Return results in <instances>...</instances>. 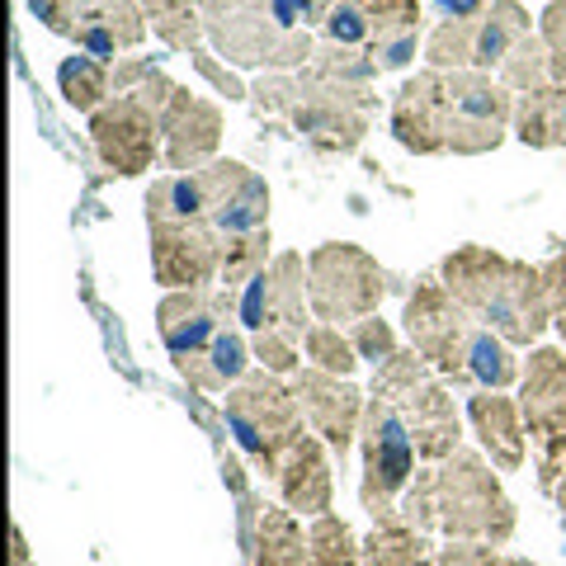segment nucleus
I'll use <instances>...</instances> for the list:
<instances>
[{
	"label": "nucleus",
	"instance_id": "1",
	"mask_svg": "<svg viewBox=\"0 0 566 566\" xmlns=\"http://www.w3.org/2000/svg\"><path fill=\"white\" fill-rule=\"evenodd\" d=\"M401 520L420 534H444L449 543H495L515 538V501L505 495L501 476L476 449H453L444 463L416 472L401 495Z\"/></svg>",
	"mask_w": 566,
	"mask_h": 566
},
{
	"label": "nucleus",
	"instance_id": "2",
	"mask_svg": "<svg viewBox=\"0 0 566 566\" xmlns=\"http://www.w3.org/2000/svg\"><path fill=\"white\" fill-rule=\"evenodd\" d=\"M401 322H406V335H411V349L444 382L505 392V387H515L520 374H524L515 345L501 340L491 326L476 322V316L444 289L439 274L420 279L411 289Z\"/></svg>",
	"mask_w": 566,
	"mask_h": 566
},
{
	"label": "nucleus",
	"instance_id": "3",
	"mask_svg": "<svg viewBox=\"0 0 566 566\" xmlns=\"http://www.w3.org/2000/svg\"><path fill=\"white\" fill-rule=\"evenodd\" d=\"M444 289L463 303L476 322L491 326L515 349H534L543 331L553 326V303H547L543 264L501 255L491 245H458L439 264Z\"/></svg>",
	"mask_w": 566,
	"mask_h": 566
},
{
	"label": "nucleus",
	"instance_id": "4",
	"mask_svg": "<svg viewBox=\"0 0 566 566\" xmlns=\"http://www.w3.org/2000/svg\"><path fill=\"white\" fill-rule=\"evenodd\" d=\"M251 99L260 109L283 114L293 123V133L322 156L359 151V142L374 128V109H378L374 85L335 81L312 62L303 71H270V76H260L251 85Z\"/></svg>",
	"mask_w": 566,
	"mask_h": 566
},
{
	"label": "nucleus",
	"instance_id": "5",
	"mask_svg": "<svg viewBox=\"0 0 566 566\" xmlns=\"http://www.w3.org/2000/svg\"><path fill=\"white\" fill-rule=\"evenodd\" d=\"M368 397L397 406V416L411 424L420 463H444L453 449H463V416L449 397V382L420 359L416 349H401L397 359L374 368Z\"/></svg>",
	"mask_w": 566,
	"mask_h": 566
},
{
	"label": "nucleus",
	"instance_id": "6",
	"mask_svg": "<svg viewBox=\"0 0 566 566\" xmlns=\"http://www.w3.org/2000/svg\"><path fill=\"white\" fill-rule=\"evenodd\" d=\"M222 420H227V430L237 434L241 453L251 458L264 476H274L283 453H289L293 439L303 434L307 416L293 397V382L270 374V368H260V374H245L232 392H227Z\"/></svg>",
	"mask_w": 566,
	"mask_h": 566
},
{
	"label": "nucleus",
	"instance_id": "7",
	"mask_svg": "<svg viewBox=\"0 0 566 566\" xmlns=\"http://www.w3.org/2000/svg\"><path fill=\"white\" fill-rule=\"evenodd\" d=\"M364 476H359V505L374 524H401V495L416 482V434L397 416L392 401L368 397L364 430H359Z\"/></svg>",
	"mask_w": 566,
	"mask_h": 566
},
{
	"label": "nucleus",
	"instance_id": "8",
	"mask_svg": "<svg viewBox=\"0 0 566 566\" xmlns=\"http://www.w3.org/2000/svg\"><path fill=\"white\" fill-rule=\"evenodd\" d=\"M307 293H312V316L326 326H354L374 316L387 279L378 260L354 241H326L307 255Z\"/></svg>",
	"mask_w": 566,
	"mask_h": 566
},
{
	"label": "nucleus",
	"instance_id": "9",
	"mask_svg": "<svg viewBox=\"0 0 566 566\" xmlns=\"http://www.w3.org/2000/svg\"><path fill=\"white\" fill-rule=\"evenodd\" d=\"M439 114H444V151L486 156L515 128V95L491 71H444Z\"/></svg>",
	"mask_w": 566,
	"mask_h": 566
},
{
	"label": "nucleus",
	"instance_id": "10",
	"mask_svg": "<svg viewBox=\"0 0 566 566\" xmlns=\"http://www.w3.org/2000/svg\"><path fill=\"white\" fill-rule=\"evenodd\" d=\"M520 411L528 439H534L538 486L553 495L566 468V349L534 345L520 374Z\"/></svg>",
	"mask_w": 566,
	"mask_h": 566
},
{
	"label": "nucleus",
	"instance_id": "11",
	"mask_svg": "<svg viewBox=\"0 0 566 566\" xmlns=\"http://www.w3.org/2000/svg\"><path fill=\"white\" fill-rule=\"evenodd\" d=\"M237 307H241V293L237 289H189V293H166L161 307H156V331L170 349V364L193 392H199V378H203V354L208 345L218 340L222 326L237 322Z\"/></svg>",
	"mask_w": 566,
	"mask_h": 566
},
{
	"label": "nucleus",
	"instance_id": "12",
	"mask_svg": "<svg viewBox=\"0 0 566 566\" xmlns=\"http://www.w3.org/2000/svg\"><path fill=\"white\" fill-rule=\"evenodd\" d=\"M208 43L232 66H270V71H303L316 57L307 29H283L270 6L237 10L222 20H203Z\"/></svg>",
	"mask_w": 566,
	"mask_h": 566
},
{
	"label": "nucleus",
	"instance_id": "13",
	"mask_svg": "<svg viewBox=\"0 0 566 566\" xmlns=\"http://www.w3.org/2000/svg\"><path fill=\"white\" fill-rule=\"evenodd\" d=\"M237 326L241 331H283L303 345V335L316 326L312 316V293H307V260L297 251H279L264 270L241 289V307H237Z\"/></svg>",
	"mask_w": 566,
	"mask_h": 566
},
{
	"label": "nucleus",
	"instance_id": "14",
	"mask_svg": "<svg viewBox=\"0 0 566 566\" xmlns=\"http://www.w3.org/2000/svg\"><path fill=\"white\" fill-rule=\"evenodd\" d=\"M151 232V274L166 293L212 289L222 279V237L208 222L147 218Z\"/></svg>",
	"mask_w": 566,
	"mask_h": 566
},
{
	"label": "nucleus",
	"instance_id": "15",
	"mask_svg": "<svg viewBox=\"0 0 566 566\" xmlns=\"http://www.w3.org/2000/svg\"><path fill=\"white\" fill-rule=\"evenodd\" d=\"M91 142H95L99 161L114 175H128V180L133 175H147L156 166V156L166 151L161 118L133 95H114L109 104H99L91 114Z\"/></svg>",
	"mask_w": 566,
	"mask_h": 566
},
{
	"label": "nucleus",
	"instance_id": "16",
	"mask_svg": "<svg viewBox=\"0 0 566 566\" xmlns=\"http://www.w3.org/2000/svg\"><path fill=\"white\" fill-rule=\"evenodd\" d=\"M293 397L307 416V430L326 439V449L345 463V453L354 449V439L364 430V411H368V397L354 387V378L340 374H326V368H303L293 374Z\"/></svg>",
	"mask_w": 566,
	"mask_h": 566
},
{
	"label": "nucleus",
	"instance_id": "17",
	"mask_svg": "<svg viewBox=\"0 0 566 566\" xmlns=\"http://www.w3.org/2000/svg\"><path fill=\"white\" fill-rule=\"evenodd\" d=\"M203 185H208V227L222 241L270 227V185L251 166L218 156L212 166H203Z\"/></svg>",
	"mask_w": 566,
	"mask_h": 566
},
{
	"label": "nucleus",
	"instance_id": "18",
	"mask_svg": "<svg viewBox=\"0 0 566 566\" xmlns=\"http://www.w3.org/2000/svg\"><path fill=\"white\" fill-rule=\"evenodd\" d=\"M161 137H166V166L175 175H193L218 161L222 147V109L203 95H193L189 85L170 95V104L161 109Z\"/></svg>",
	"mask_w": 566,
	"mask_h": 566
},
{
	"label": "nucleus",
	"instance_id": "19",
	"mask_svg": "<svg viewBox=\"0 0 566 566\" xmlns=\"http://www.w3.org/2000/svg\"><path fill=\"white\" fill-rule=\"evenodd\" d=\"M279 501L303 520H322L335 505V476H331V449L322 434L303 430L293 439V449L283 453V463L274 472Z\"/></svg>",
	"mask_w": 566,
	"mask_h": 566
},
{
	"label": "nucleus",
	"instance_id": "20",
	"mask_svg": "<svg viewBox=\"0 0 566 566\" xmlns=\"http://www.w3.org/2000/svg\"><path fill=\"white\" fill-rule=\"evenodd\" d=\"M147 10L142 0H81L76 24H71V39L81 52H91L99 62H114L118 52L137 48L147 39Z\"/></svg>",
	"mask_w": 566,
	"mask_h": 566
},
{
	"label": "nucleus",
	"instance_id": "21",
	"mask_svg": "<svg viewBox=\"0 0 566 566\" xmlns=\"http://www.w3.org/2000/svg\"><path fill=\"white\" fill-rule=\"evenodd\" d=\"M439 85L444 71L424 66L392 95V137L416 156L444 151V114H439Z\"/></svg>",
	"mask_w": 566,
	"mask_h": 566
},
{
	"label": "nucleus",
	"instance_id": "22",
	"mask_svg": "<svg viewBox=\"0 0 566 566\" xmlns=\"http://www.w3.org/2000/svg\"><path fill=\"white\" fill-rule=\"evenodd\" d=\"M468 424H472L476 444H482V453L491 458L495 472H520L524 468L528 430H524V411H520L515 397L476 387V392L468 397Z\"/></svg>",
	"mask_w": 566,
	"mask_h": 566
},
{
	"label": "nucleus",
	"instance_id": "23",
	"mask_svg": "<svg viewBox=\"0 0 566 566\" xmlns=\"http://www.w3.org/2000/svg\"><path fill=\"white\" fill-rule=\"evenodd\" d=\"M307 553H312V534L303 528V515H293L289 505L264 501L255 547L245 557V566H307Z\"/></svg>",
	"mask_w": 566,
	"mask_h": 566
},
{
	"label": "nucleus",
	"instance_id": "24",
	"mask_svg": "<svg viewBox=\"0 0 566 566\" xmlns=\"http://www.w3.org/2000/svg\"><path fill=\"white\" fill-rule=\"evenodd\" d=\"M515 133L524 147L534 151H553L566 147V85H543V91L515 95Z\"/></svg>",
	"mask_w": 566,
	"mask_h": 566
},
{
	"label": "nucleus",
	"instance_id": "25",
	"mask_svg": "<svg viewBox=\"0 0 566 566\" xmlns=\"http://www.w3.org/2000/svg\"><path fill=\"white\" fill-rule=\"evenodd\" d=\"M524 33H534L528 10L520 0H491L486 14H476V43H472V71H501Z\"/></svg>",
	"mask_w": 566,
	"mask_h": 566
},
{
	"label": "nucleus",
	"instance_id": "26",
	"mask_svg": "<svg viewBox=\"0 0 566 566\" xmlns=\"http://www.w3.org/2000/svg\"><path fill=\"white\" fill-rule=\"evenodd\" d=\"M57 91L62 99L71 104L76 114H95L99 104H109L114 95V62H99L91 57V52H71V57H62L57 66Z\"/></svg>",
	"mask_w": 566,
	"mask_h": 566
},
{
	"label": "nucleus",
	"instance_id": "27",
	"mask_svg": "<svg viewBox=\"0 0 566 566\" xmlns=\"http://www.w3.org/2000/svg\"><path fill=\"white\" fill-rule=\"evenodd\" d=\"M364 566H434L430 534H420L416 524H374V534L364 538Z\"/></svg>",
	"mask_w": 566,
	"mask_h": 566
},
{
	"label": "nucleus",
	"instance_id": "28",
	"mask_svg": "<svg viewBox=\"0 0 566 566\" xmlns=\"http://www.w3.org/2000/svg\"><path fill=\"white\" fill-rule=\"evenodd\" d=\"M251 359L255 349L245 340L241 326H222L218 340L208 345L203 354V378H199V392H232V387L251 374Z\"/></svg>",
	"mask_w": 566,
	"mask_h": 566
},
{
	"label": "nucleus",
	"instance_id": "29",
	"mask_svg": "<svg viewBox=\"0 0 566 566\" xmlns=\"http://www.w3.org/2000/svg\"><path fill=\"white\" fill-rule=\"evenodd\" d=\"M142 10H147L151 33L175 52H199V43L208 39L199 0H142Z\"/></svg>",
	"mask_w": 566,
	"mask_h": 566
},
{
	"label": "nucleus",
	"instance_id": "30",
	"mask_svg": "<svg viewBox=\"0 0 566 566\" xmlns=\"http://www.w3.org/2000/svg\"><path fill=\"white\" fill-rule=\"evenodd\" d=\"M147 218H180V222H208V185L203 170L193 175H166L147 193Z\"/></svg>",
	"mask_w": 566,
	"mask_h": 566
},
{
	"label": "nucleus",
	"instance_id": "31",
	"mask_svg": "<svg viewBox=\"0 0 566 566\" xmlns=\"http://www.w3.org/2000/svg\"><path fill=\"white\" fill-rule=\"evenodd\" d=\"M495 81H501L510 95H528V91L553 85V57H547L543 33H524V39L510 48V57L501 62V71H495Z\"/></svg>",
	"mask_w": 566,
	"mask_h": 566
},
{
	"label": "nucleus",
	"instance_id": "32",
	"mask_svg": "<svg viewBox=\"0 0 566 566\" xmlns=\"http://www.w3.org/2000/svg\"><path fill=\"white\" fill-rule=\"evenodd\" d=\"M312 534V553H307V566H364V543L354 538V528L335 515H322L307 524Z\"/></svg>",
	"mask_w": 566,
	"mask_h": 566
},
{
	"label": "nucleus",
	"instance_id": "33",
	"mask_svg": "<svg viewBox=\"0 0 566 566\" xmlns=\"http://www.w3.org/2000/svg\"><path fill=\"white\" fill-rule=\"evenodd\" d=\"M270 227H264V232H245V237H227L222 241V289H245V283H251L264 264H270L274 255H270Z\"/></svg>",
	"mask_w": 566,
	"mask_h": 566
},
{
	"label": "nucleus",
	"instance_id": "34",
	"mask_svg": "<svg viewBox=\"0 0 566 566\" xmlns=\"http://www.w3.org/2000/svg\"><path fill=\"white\" fill-rule=\"evenodd\" d=\"M472 43H476V20H439L424 39V62L434 71H472Z\"/></svg>",
	"mask_w": 566,
	"mask_h": 566
},
{
	"label": "nucleus",
	"instance_id": "35",
	"mask_svg": "<svg viewBox=\"0 0 566 566\" xmlns=\"http://www.w3.org/2000/svg\"><path fill=\"white\" fill-rule=\"evenodd\" d=\"M303 349H307V364L312 368H326V374H340V378H354V368H359V349L349 345V335L340 326H326L316 322L307 335H303Z\"/></svg>",
	"mask_w": 566,
	"mask_h": 566
},
{
	"label": "nucleus",
	"instance_id": "36",
	"mask_svg": "<svg viewBox=\"0 0 566 566\" xmlns=\"http://www.w3.org/2000/svg\"><path fill=\"white\" fill-rule=\"evenodd\" d=\"M322 39L326 43H340V48L368 52V43H374V20L364 14L359 0H335L331 14L322 20Z\"/></svg>",
	"mask_w": 566,
	"mask_h": 566
},
{
	"label": "nucleus",
	"instance_id": "37",
	"mask_svg": "<svg viewBox=\"0 0 566 566\" xmlns=\"http://www.w3.org/2000/svg\"><path fill=\"white\" fill-rule=\"evenodd\" d=\"M312 66H322L326 76L349 81V85H374V76H378V66H374V57H368V52H359V48H340V43H326V39L316 43Z\"/></svg>",
	"mask_w": 566,
	"mask_h": 566
},
{
	"label": "nucleus",
	"instance_id": "38",
	"mask_svg": "<svg viewBox=\"0 0 566 566\" xmlns=\"http://www.w3.org/2000/svg\"><path fill=\"white\" fill-rule=\"evenodd\" d=\"M349 345L359 349V359H364V364H374V368H382L387 359H397V354H401V345H397V331L387 326L378 312L349 326Z\"/></svg>",
	"mask_w": 566,
	"mask_h": 566
},
{
	"label": "nucleus",
	"instance_id": "39",
	"mask_svg": "<svg viewBox=\"0 0 566 566\" xmlns=\"http://www.w3.org/2000/svg\"><path fill=\"white\" fill-rule=\"evenodd\" d=\"M251 349H255V359L260 368H270V374L279 378H293V374H303V354H297V340L293 335H283V331H260L251 335Z\"/></svg>",
	"mask_w": 566,
	"mask_h": 566
},
{
	"label": "nucleus",
	"instance_id": "40",
	"mask_svg": "<svg viewBox=\"0 0 566 566\" xmlns=\"http://www.w3.org/2000/svg\"><path fill=\"white\" fill-rule=\"evenodd\" d=\"M359 6H364L368 20H374V39L420 29V0H359Z\"/></svg>",
	"mask_w": 566,
	"mask_h": 566
},
{
	"label": "nucleus",
	"instance_id": "41",
	"mask_svg": "<svg viewBox=\"0 0 566 566\" xmlns=\"http://www.w3.org/2000/svg\"><path fill=\"white\" fill-rule=\"evenodd\" d=\"M420 39H424V29L382 33V39L368 43V57H374V66H378V71H401V66H411V57H416Z\"/></svg>",
	"mask_w": 566,
	"mask_h": 566
},
{
	"label": "nucleus",
	"instance_id": "42",
	"mask_svg": "<svg viewBox=\"0 0 566 566\" xmlns=\"http://www.w3.org/2000/svg\"><path fill=\"white\" fill-rule=\"evenodd\" d=\"M543 43H547V57H553V81L566 85V0H553V6L543 10Z\"/></svg>",
	"mask_w": 566,
	"mask_h": 566
},
{
	"label": "nucleus",
	"instance_id": "43",
	"mask_svg": "<svg viewBox=\"0 0 566 566\" xmlns=\"http://www.w3.org/2000/svg\"><path fill=\"white\" fill-rule=\"evenodd\" d=\"M189 57H193V71H199V76H203L218 95H227V99H251V85H245V81H241L227 62L212 57V52H203V48H199V52H189Z\"/></svg>",
	"mask_w": 566,
	"mask_h": 566
},
{
	"label": "nucleus",
	"instance_id": "44",
	"mask_svg": "<svg viewBox=\"0 0 566 566\" xmlns=\"http://www.w3.org/2000/svg\"><path fill=\"white\" fill-rule=\"evenodd\" d=\"M434 566H501V547L495 543H449V547H434Z\"/></svg>",
	"mask_w": 566,
	"mask_h": 566
},
{
	"label": "nucleus",
	"instance_id": "45",
	"mask_svg": "<svg viewBox=\"0 0 566 566\" xmlns=\"http://www.w3.org/2000/svg\"><path fill=\"white\" fill-rule=\"evenodd\" d=\"M543 283H547V303H553V326L566 340V251L543 264Z\"/></svg>",
	"mask_w": 566,
	"mask_h": 566
},
{
	"label": "nucleus",
	"instance_id": "46",
	"mask_svg": "<svg viewBox=\"0 0 566 566\" xmlns=\"http://www.w3.org/2000/svg\"><path fill=\"white\" fill-rule=\"evenodd\" d=\"M29 10L39 14V20H43L52 33H62V39H71V24H76L81 0H29Z\"/></svg>",
	"mask_w": 566,
	"mask_h": 566
},
{
	"label": "nucleus",
	"instance_id": "47",
	"mask_svg": "<svg viewBox=\"0 0 566 566\" xmlns=\"http://www.w3.org/2000/svg\"><path fill=\"white\" fill-rule=\"evenodd\" d=\"M151 62H142V57H123V62H114V95H137L142 85H147V76H151Z\"/></svg>",
	"mask_w": 566,
	"mask_h": 566
},
{
	"label": "nucleus",
	"instance_id": "48",
	"mask_svg": "<svg viewBox=\"0 0 566 566\" xmlns=\"http://www.w3.org/2000/svg\"><path fill=\"white\" fill-rule=\"evenodd\" d=\"M491 0H434L439 20H476V14H486Z\"/></svg>",
	"mask_w": 566,
	"mask_h": 566
},
{
	"label": "nucleus",
	"instance_id": "49",
	"mask_svg": "<svg viewBox=\"0 0 566 566\" xmlns=\"http://www.w3.org/2000/svg\"><path fill=\"white\" fill-rule=\"evenodd\" d=\"M255 6H270V0H199L203 20H222V14H237V10H255Z\"/></svg>",
	"mask_w": 566,
	"mask_h": 566
},
{
	"label": "nucleus",
	"instance_id": "50",
	"mask_svg": "<svg viewBox=\"0 0 566 566\" xmlns=\"http://www.w3.org/2000/svg\"><path fill=\"white\" fill-rule=\"evenodd\" d=\"M222 482L232 486L237 501H241V495H251V486H245V472H241V458H232V453L222 458Z\"/></svg>",
	"mask_w": 566,
	"mask_h": 566
},
{
	"label": "nucleus",
	"instance_id": "51",
	"mask_svg": "<svg viewBox=\"0 0 566 566\" xmlns=\"http://www.w3.org/2000/svg\"><path fill=\"white\" fill-rule=\"evenodd\" d=\"M10 566H39L29 553V538H24V528H14L10 534Z\"/></svg>",
	"mask_w": 566,
	"mask_h": 566
},
{
	"label": "nucleus",
	"instance_id": "52",
	"mask_svg": "<svg viewBox=\"0 0 566 566\" xmlns=\"http://www.w3.org/2000/svg\"><path fill=\"white\" fill-rule=\"evenodd\" d=\"M553 501H557V510H562V524H566V468H562V476H557V491H553Z\"/></svg>",
	"mask_w": 566,
	"mask_h": 566
},
{
	"label": "nucleus",
	"instance_id": "53",
	"mask_svg": "<svg viewBox=\"0 0 566 566\" xmlns=\"http://www.w3.org/2000/svg\"><path fill=\"white\" fill-rule=\"evenodd\" d=\"M501 566H538V562H528V557H501Z\"/></svg>",
	"mask_w": 566,
	"mask_h": 566
}]
</instances>
